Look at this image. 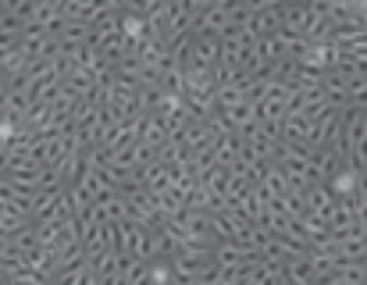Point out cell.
I'll return each mask as SVG.
<instances>
[{"instance_id":"obj_1","label":"cell","mask_w":367,"mask_h":285,"mask_svg":"<svg viewBox=\"0 0 367 285\" xmlns=\"http://www.w3.org/2000/svg\"><path fill=\"white\" fill-rule=\"evenodd\" d=\"M346 107H353V111H367V75L346 78Z\"/></svg>"},{"instance_id":"obj_2","label":"cell","mask_w":367,"mask_h":285,"mask_svg":"<svg viewBox=\"0 0 367 285\" xmlns=\"http://www.w3.org/2000/svg\"><path fill=\"white\" fill-rule=\"evenodd\" d=\"M242 4H250V0H242Z\"/></svg>"}]
</instances>
